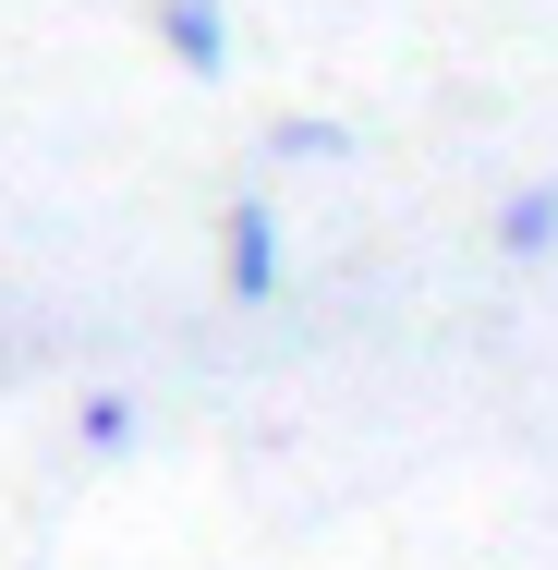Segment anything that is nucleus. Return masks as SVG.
Returning a JSON list of instances; mask_svg holds the SVG:
<instances>
[{"instance_id": "obj_1", "label": "nucleus", "mask_w": 558, "mask_h": 570, "mask_svg": "<svg viewBox=\"0 0 558 570\" xmlns=\"http://www.w3.org/2000/svg\"><path fill=\"white\" fill-rule=\"evenodd\" d=\"M219 292L243 304V316L292 292V230H280V195H255V183L219 207Z\"/></svg>"}, {"instance_id": "obj_2", "label": "nucleus", "mask_w": 558, "mask_h": 570, "mask_svg": "<svg viewBox=\"0 0 558 570\" xmlns=\"http://www.w3.org/2000/svg\"><path fill=\"white\" fill-rule=\"evenodd\" d=\"M146 24H158V61L170 73H195V86L231 73V0H146Z\"/></svg>"}, {"instance_id": "obj_3", "label": "nucleus", "mask_w": 558, "mask_h": 570, "mask_svg": "<svg viewBox=\"0 0 558 570\" xmlns=\"http://www.w3.org/2000/svg\"><path fill=\"white\" fill-rule=\"evenodd\" d=\"M486 243H498L510 267H547V255H558V183H510L498 219H486Z\"/></svg>"}, {"instance_id": "obj_4", "label": "nucleus", "mask_w": 558, "mask_h": 570, "mask_svg": "<svg viewBox=\"0 0 558 570\" xmlns=\"http://www.w3.org/2000/svg\"><path fill=\"white\" fill-rule=\"evenodd\" d=\"M134 438H146V401H134L121 376H110V389H86V401H74V450H86V461H121Z\"/></svg>"}, {"instance_id": "obj_5", "label": "nucleus", "mask_w": 558, "mask_h": 570, "mask_svg": "<svg viewBox=\"0 0 558 570\" xmlns=\"http://www.w3.org/2000/svg\"><path fill=\"white\" fill-rule=\"evenodd\" d=\"M267 158L329 170V158H352V121H329V110H280V121H267Z\"/></svg>"}]
</instances>
